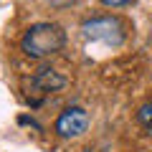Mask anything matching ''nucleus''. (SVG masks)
Returning a JSON list of instances; mask_svg holds the SVG:
<instances>
[{
  "label": "nucleus",
  "instance_id": "nucleus-1",
  "mask_svg": "<svg viewBox=\"0 0 152 152\" xmlns=\"http://www.w3.org/2000/svg\"><path fill=\"white\" fill-rule=\"evenodd\" d=\"M64 43H66V33L58 23H36L26 31L20 48L31 58H46V56L58 53Z\"/></svg>",
  "mask_w": 152,
  "mask_h": 152
},
{
  "label": "nucleus",
  "instance_id": "nucleus-2",
  "mask_svg": "<svg viewBox=\"0 0 152 152\" xmlns=\"http://www.w3.org/2000/svg\"><path fill=\"white\" fill-rule=\"evenodd\" d=\"M81 33L89 41H104V43L119 46L127 36V26H124V20H119L114 15H99V18H91V20L84 23Z\"/></svg>",
  "mask_w": 152,
  "mask_h": 152
},
{
  "label": "nucleus",
  "instance_id": "nucleus-3",
  "mask_svg": "<svg viewBox=\"0 0 152 152\" xmlns=\"http://www.w3.org/2000/svg\"><path fill=\"white\" fill-rule=\"evenodd\" d=\"M89 127V117L81 107H69L61 112V117L56 119V132L61 137H79Z\"/></svg>",
  "mask_w": 152,
  "mask_h": 152
},
{
  "label": "nucleus",
  "instance_id": "nucleus-4",
  "mask_svg": "<svg viewBox=\"0 0 152 152\" xmlns=\"http://www.w3.org/2000/svg\"><path fill=\"white\" fill-rule=\"evenodd\" d=\"M33 86L41 89V91H58V89L66 86V79L58 74V71L43 66V69H38L36 76H33Z\"/></svg>",
  "mask_w": 152,
  "mask_h": 152
},
{
  "label": "nucleus",
  "instance_id": "nucleus-5",
  "mask_svg": "<svg viewBox=\"0 0 152 152\" xmlns=\"http://www.w3.org/2000/svg\"><path fill=\"white\" fill-rule=\"evenodd\" d=\"M137 119L145 124V129L152 134V104H145V107L140 109V114H137Z\"/></svg>",
  "mask_w": 152,
  "mask_h": 152
},
{
  "label": "nucleus",
  "instance_id": "nucleus-6",
  "mask_svg": "<svg viewBox=\"0 0 152 152\" xmlns=\"http://www.w3.org/2000/svg\"><path fill=\"white\" fill-rule=\"evenodd\" d=\"M46 3H48L51 8H58V10H61V8H69V5H74L76 0H46Z\"/></svg>",
  "mask_w": 152,
  "mask_h": 152
},
{
  "label": "nucleus",
  "instance_id": "nucleus-7",
  "mask_svg": "<svg viewBox=\"0 0 152 152\" xmlns=\"http://www.w3.org/2000/svg\"><path fill=\"white\" fill-rule=\"evenodd\" d=\"M104 5H109V8H122V5H129L132 0H102Z\"/></svg>",
  "mask_w": 152,
  "mask_h": 152
}]
</instances>
